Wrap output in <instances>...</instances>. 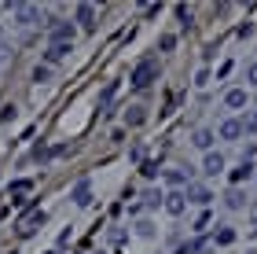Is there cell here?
Returning <instances> with one entry per match:
<instances>
[{
    "instance_id": "obj_1",
    "label": "cell",
    "mask_w": 257,
    "mask_h": 254,
    "mask_svg": "<svg viewBox=\"0 0 257 254\" xmlns=\"http://www.w3.org/2000/svg\"><path fill=\"white\" fill-rule=\"evenodd\" d=\"M155 74H158V63H155V59H144V63L133 70V77H128V81H133L136 89H147L151 81H155Z\"/></svg>"
},
{
    "instance_id": "obj_2",
    "label": "cell",
    "mask_w": 257,
    "mask_h": 254,
    "mask_svg": "<svg viewBox=\"0 0 257 254\" xmlns=\"http://www.w3.org/2000/svg\"><path fill=\"white\" fill-rule=\"evenodd\" d=\"M15 22L19 26H37L41 22V8L37 4H15Z\"/></svg>"
},
{
    "instance_id": "obj_3",
    "label": "cell",
    "mask_w": 257,
    "mask_h": 254,
    "mask_svg": "<svg viewBox=\"0 0 257 254\" xmlns=\"http://www.w3.org/2000/svg\"><path fill=\"white\" fill-rule=\"evenodd\" d=\"M44 221H48V214H44V210H33V214H26V217L19 221V236H33V232H37V228H41Z\"/></svg>"
},
{
    "instance_id": "obj_4",
    "label": "cell",
    "mask_w": 257,
    "mask_h": 254,
    "mask_svg": "<svg viewBox=\"0 0 257 254\" xmlns=\"http://www.w3.org/2000/svg\"><path fill=\"white\" fill-rule=\"evenodd\" d=\"M162 206H166V214L180 217L184 210H188V195H184V192H169V195H166V203H162Z\"/></svg>"
},
{
    "instance_id": "obj_5",
    "label": "cell",
    "mask_w": 257,
    "mask_h": 254,
    "mask_svg": "<svg viewBox=\"0 0 257 254\" xmlns=\"http://www.w3.org/2000/svg\"><path fill=\"white\" fill-rule=\"evenodd\" d=\"M242 133H246V129H242V122H239V118H224V122H220V129H217L220 140H239Z\"/></svg>"
},
{
    "instance_id": "obj_6",
    "label": "cell",
    "mask_w": 257,
    "mask_h": 254,
    "mask_svg": "<svg viewBox=\"0 0 257 254\" xmlns=\"http://www.w3.org/2000/svg\"><path fill=\"white\" fill-rule=\"evenodd\" d=\"M188 203H195V206H209V199H213V192L206 188V184H188Z\"/></svg>"
},
{
    "instance_id": "obj_7",
    "label": "cell",
    "mask_w": 257,
    "mask_h": 254,
    "mask_svg": "<svg viewBox=\"0 0 257 254\" xmlns=\"http://www.w3.org/2000/svg\"><path fill=\"white\" fill-rule=\"evenodd\" d=\"M52 44H74V22H55L52 26Z\"/></svg>"
},
{
    "instance_id": "obj_8",
    "label": "cell",
    "mask_w": 257,
    "mask_h": 254,
    "mask_svg": "<svg viewBox=\"0 0 257 254\" xmlns=\"http://www.w3.org/2000/svg\"><path fill=\"white\" fill-rule=\"evenodd\" d=\"M74 19H77V22H81L85 30H92V26H96V4H88V0H85V4H77Z\"/></svg>"
},
{
    "instance_id": "obj_9",
    "label": "cell",
    "mask_w": 257,
    "mask_h": 254,
    "mask_svg": "<svg viewBox=\"0 0 257 254\" xmlns=\"http://www.w3.org/2000/svg\"><path fill=\"white\" fill-rule=\"evenodd\" d=\"M202 173H206V177H217V173H224V155H217V151H206Z\"/></svg>"
},
{
    "instance_id": "obj_10",
    "label": "cell",
    "mask_w": 257,
    "mask_h": 254,
    "mask_svg": "<svg viewBox=\"0 0 257 254\" xmlns=\"http://www.w3.org/2000/svg\"><path fill=\"white\" fill-rule=\"evenodd\" d=\"M70 199H74L77 206H88V203H92V184H88V181H77L74 192H70Z\"/></svg>"
},
{
    "instance_id": "obj_11",
    "label": "cell",
    "mask_w": 257,
    "mask_h": 254,
    "mask_svg": "<svg viewBox=\"0 0 257 254\" xmlns=\"http://www.w3.org/2000/svg\"><path fill=\"white\" fill-rule=\"evenodd\" d=\"M213 140H217L213 129H195V133H191V144L198 147V151H209V147H213Z\"/></svg>"
},
{
    "instance_id": "obj_12",
    "label": "cell",
    "mask_w": 257,
    "mask_h": 254,
    "mask_svg": "<svg viewBox=\"0 0 257 254\" xmlns=\"http://www.w3.org/2000/svg\"><path fill=\"white\" fill-rule=\"evenodd\" d=\"M74 52V44H48V52H44V59L48 63H63L66 55Z\"/></svg>"
},
{
    "instance_id": "obj_13",
    "label": "cell",
    "mask_w": 257,
    "mask_h": 254,
    "mask_svg": "<svg viewBox=\"0 0 257 254\" xmlns=\"http://www.w3.org/2000/svg\"><path fill=\"white\" fill-rule=\"evenodd\" d=\"M224 107L228 111H242V107H246V89H231L224 96Z\"/></svg>"
},
{
    "instance_id": "obj_14",
    "label": "cell",
    "mask_w": 257,
    "mask_h": 254,
    "mask_svg": "<svg viewBox=\"0 0 257 254\" xmlns=\"http://www.w3.org/2000/svg\"><path fill=\"white\" fill-rule=\"evenodd\" d=\"M162 181H166L169 188H180V184H188V170L173 166V170H166V173H162Z\"/></svg>"
},
{
    "instance_id": "obj_15",
    "label": "cell",
    "mask_w": 257,
    "mask_h": 254,
    "mask_svg": "<svg viewBox=\"0 0 257 254\" xmlns=\"http://www.w3.org/2000/svg\"><path fill=\"white\" fill-rule=\"evenodd\" d=\"M224 206H228V210H242V206H246V195H242L239 188H231V192L224 195Z\"/></svg>"
},
{
    "instance_id": "obj_16",
    "label": "cell",
    "mask_w": 257,
    "mask_h": 254,
    "mask_svg": "<svg viewBox=\"0 0 257 254\" xmlns=\"http://www.w3.org/2000/svg\"><path fill=\"white\" fill-rule=\"evenodd\" d=\"M30 188H33V181H11V195H15L11 203H22V195H30Z\"/></svg>"
},
{
    "instance_id": "obj_17",
    "label": "cell",
    "mask_w": 257,
    "mask_h": 254,
    "mask_svg": "<svg viewBox=\"0 0 257 254\" xmlns=\"http://www.w3.org/2000/svg\"><path fill=\"white\" fill-rule=\"evenodd\" d=\"M114 92H118V85H114V81H110L107 89H103V92H99V111H107V107H110V100H114Z\"/></svg>"
},
{
    "instance_id": "obj_18",
    "label": "cell",
    "mask_w": 257,
    "mask_h": 254,
    "mask_svg": "<svg viewBox=\"0 0 257 254\" xmlns=\"http://www.w3.org/2000/svg\"><path fill=\"white\" fill-rule=\"evenodd\" d=\"M125 125H144V107H128L125 111Z\"/></svg>"
},
{
    "instance_id": "obj_19",
    "label": "cell",
    "mask_w": 257,
    "mask_h": 254,
    "mask_svg": "<svg viewBox=\"0 0 257 254\" xmlns=\"http://www.w3.org/2000/svg\"><path fill=\"white\" fill-rule=\"evenodd\" d=\"M250 177H253V166H250V162H242L239 170H231V181H235V184H239V181H250Z\"/></svg>"
},
{
    "instance_id": "obj_20",
    "label": "cell",
    "mask_w": 257,
    "mask_h": 254,
    "mask_svg": "<svg viewBox=\"0 0 257 254\" xmlns=\"http://www.w3.org/2000/svg\"><path fill=\"white\" fill-rule=\"evenodd\" d=\"M217 243H220V247H228V243H235V232H231V228H220V232L213 236V247H217Z\"/></svg>"
},
{
    "instance_id": "obj_21",
    "label": "cell",
    "mask_w": 257,
    "mask_h": 254,
    "mask_svg": "<svg viewBox=\"0 0 257 254\" xmlns=\"http://www.w3.org/2000/svg\"><path fill=\"white\" fill-rule=\"evenodd\" d=\"M33 81H37V85L52 81V66H37V70H33Z\"/></svg>"
},
{
    "instance_id": "obj_22",
    "label": "cell",
    "mask_w": 257,
    "mask_h": 254,
    "mask_svg": "<svg viewBox=\"0 0 257 254\" xmlns=\"http://www.w3.org/2000/svg\"><path fill=\"white\" fill-rule=\"evenodd\" d=\"M158 203H166V195H162V192H147L144 195V206H158Z\"/></svg>"
},
{
    "instance_id": "obj_23",
    "label": "cell",
    "mask_w": 257,
    "mask_h": 254,
    "mask_svg": "<svg viewBox=\"0 0 257 254\" xmlns=\"http://www.w3.org/2000/svg\"><path fill=\"white\" fill-rule=\"evenodd\" d=\"M136 236L151 239V236H155V225H151V221H140V225H136Z\"/></svg>"
},
{
    "instance_id": "obj_24",
    "label": "cell",
    "mask_w": 257,
    "mask_h": 254,
    "mask_svg": "<svg viewBox=\"0 0 257 254\" xmlns=\"http://www.w3.org/2000/svg\"><path fill=\"white\" fill-rule=\"evenodd\" d=\"M158 48H162V52H173V48H177V37H173V33H166V37L158 41Z\"/></svg>"
},
{
    "instance_id": "obj_25",
    "label": "cell",
    "mask_w": 257,
    "mask_h": 254,
    "mask_svg": "<svg viewBox=\"0 0 257 254\" xmlns=\"http://www.w3.org/2000/svg\"><path fill=\"white\" fill-rule=\"evenodd\" d=\"M246 81H250V85H257V63H250V66H246Z\"/></svg>"
},
{
    "instance_id": "obj_26",
    "label": "cell",
    "mask_w": 257,
    "mask_h": 254,
    "mask_svg": "<svg viewBox=\"0 0 257 254\" xmlns=\"http://www.w3.org/2000/svg\"><path fill=\"white\" fill-rule=\"evenodd\" d=\"M206 225H209V214L202 210V214H198V221H195V228H198V232H202V228H206Z\"/></svg>"
},
{
    "instance_id": "obj_27",
    "label": "cell",
    "mask_w": 257,
    "mask_h": 254,
    "mask_svg": "<svg viewBox=\"0 0 257 254\" xmlns=\"http://www.w3.org/2000/svg\"><path fill=\"white\" fill-rule=\"evenodd\" d=\"M242 129H246V133H257V114H253L250 122H242Z\"/></svg>"
},
{
    "instance_id": "obj_28",
    "label": "cell",
    "mask_w": 257,
    "mask_h": 254,
    "mask_svg": "<svg viewBox=\"0 0 257 254\" xmlns=\"http://www.w3.org/2000/svg\"><path fill=\"white\" fill-rule=\"evenodd\" d=\"M250 221H253V228H257V203L250 206Z\"/></svg>"
}]
</instances>
